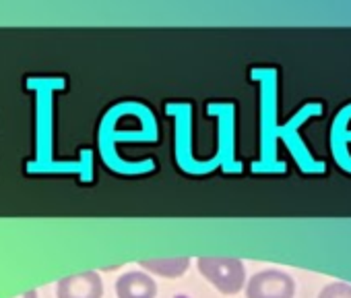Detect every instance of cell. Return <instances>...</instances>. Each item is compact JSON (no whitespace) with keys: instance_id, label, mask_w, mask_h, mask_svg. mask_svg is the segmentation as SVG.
I'll list each match as a JSON object with an SVG mask.
<instances>
[{"instance_id":"6da1fadb","label":"cell","mask_w":351,"mask_h":298,"mask_svg":"<svg viewBox=\"0 0 351 298\" xmlns=\"http://www.w3.org/2000/svg\"><path fill=\"white\" fill-rule=\"evenodd\" d=\"M197 267L221 294H238L246 284L244 263L236 257H199Z\"/></svg>"},{"instance_id":"7a4b0ae2","label":"cell","mask_w":351,"mask_h":298,"mask_svg":"<svg viewBox=\"0 0 351 298\" xmlns=\"http://www.w3.org/2000/svg\"><path fill=\"white\" fill-rule=\"evenodd\" d=\"M295 282L279 269H265L246 284V298H293Z\"/></svg>"},{"instance_id":"3957f363","label":"cell","mask_w":351,"mask_h":298,"mask_svg":"<svg viewBox=\"0 0 351 298\" xmlns=\"http://www.w3.org/2000/svg\"><path fill=\"white\" fill-rule=\"evenodd\" d=\"M58 298H101L104 284L97 271H79L62 277L56 286Z\"/></svg>"},{"instance_id":"277c9868","label":"cell","mask_w":351,"mask_h":298,"mask_svg":"<svg viewBox=\"0 0 351 298\" xmlns=\"http://www.w3.org/2000/svg\"><path fill=\"white\" fill-rule=\"evenodd\" d=\"M116 296L118 298H155L157 284L151 275L143 271H128L116 282Z\"/></svg>"},{"instance_id":"5b68a950","label":"cell","mask_w":351,"mask_h":298,"mask_svg":"<svg viewBox=\"0 0 351 298\" xmlns=\"http://www.w3.org/2000/svg\"><path fill=\"white\" fill-rule=\"evenodd\" d=\"M145 271H151L161 277H180L191 267V257H159V259H143L138 263Z\"/></svg>"},{"instance_id":"8992f818","label":"cell","mask_w":351,"mask_h":298,"mask_svg":"<svg viewBox=\"0 0 351 298\" xmlns=\"http://www.w3.org/2000/svg\"><path fill=\"white\" fill-rule=\"evenodd\" d=\"M318 298H351V284L345 282H332L326 288L320 290Z\"/></svg>"},{"instance_id":"52a82bcc","label":"cell","mask_w":351,"mask_h":298,"mask_svg":"<svg viewBox=\"0 0 351 298\" xmlns=\"http://www.w3.org/2000/svg\"><path fill=\"white\" fill-rule=\"evenodd\" d=\"M15 298H38V292L36 290H27V292H23L21 296H15Z\"/></svg>"}]
</instances>
